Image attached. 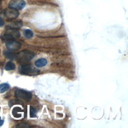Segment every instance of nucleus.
Here are the masks:
<instances>
[{"label":"nucleus","mask_w":128,"mask_h":128,"mask_svg":"<svg viewBox=\"0 0 128 128\" xmlns=\"http://www.w3.org/2000/svg\"><path fill=\"white\" fill-rule=\"evenodd\" d=\"M24 34L25 36V37H26L28 38H30L32 37L34 34L32 30L29 29H26L24 31Z\"/></svg>","instance_id":"nucleus-15"},{"label":"nucleus","mask_w":128,"mask_h":128,"mask_svg":"<svg viewBox=\"0 0 128 128\" xmlns=\"http://www.w3.org/2000/svg\"><path fill=\"white\" fill-rule=\"evenodd\" d=\"M4 20L0 17V26H2L4 25Z\"/></svg>","instance_id":"nucleus-18"},{"label":"nucleus","mask_w":128,"mask_h":128,"mask_svg":"<svg viewBox=\"0 0 128 128\" xmlns=\"http://www.w3.org/2000/svg\"><path fill=\"white\" fill-rule=\"evenodd\" d=\"M25 5L26 3L23 0H12L8 4V7L20 10H22Z\"/></svg>","instance_id":"nucleus-6"},{"label":"nucleus","mask_w":128,"mask_h":128,"mask_svg":"<svg viewBox=\"0 0 128 128\" xmlns=\"http://www.w3.org/2000/svg\"><path fill=\"white\" fill-rule=\"evenodd\" d=\"M4 56L8 58L10 60L16 59V54L10 51H4Z\"/></svg>","instance_id":"nucleus-11"},{"label":"nucleus","mask_w":128,"mask_h":128,"mask_svg":"<svg viewBox=\"0 0 128 128\" xmlns=\"http://www.w3.org/2000/svg\"><path fill=\"white\" fill-rule=\"evenodd\" d=\"M22 26V21L15 20V21H12L10 22L8 26L17 30L18 28H20Z\"/></svg>","instance_id":"nucleus-9"},{"label":"nucleus","mask_w":128,"mask_h":128,"mask_svg":"<svg viewBox=\"0 0 128 128\" xmlns=\"http://www.w3.org/2000/svg\"><path fill=\"white\" fill-rule=\"evenodd\" d=\"M14 96L18 98H20L28 101L32 98V94L24 90L18 88L14 92Z\"/></svg>","instance_id":"nucleus-4"},{"label":"nucleus","mask_w":128,"mask_h":128,"mask_svg":"<svg viewBox=\"0 0 128 128\" xmlns=\"http://www.w3.org/2000/svg\"><path fill=\"white\" fill-rule=\"evenodd\" d=\"M4 121L3 120L1 119V118L0 117V126H2V124H4Z\"/></svg>","instance_id":"nucleus-19"},{"label":"nucleus","mask_w":128,"mask_h":128,"mask_svg":"<svg viewBox=\"0 0 128 128\" xmlns=\"http://www.w3.org/2000/svg\"><path fill=\"white\" fill-rule=\"evenodd\" d=\"M4 12L5 16H6L7 18L10 20L14 19L18 17L19 15L18 10L9 7L8 8L5 9Z\"/></svg>","instance_id":"nucleus-5"},{"label":"nucleus","mask_w":128,"mask_h":128,"mask_svg":"<svg viewBox=\"0 0 128 128\" xmlns=\"http://www.w3.org/2000/svg\"><path fill=\"white\" fill-rule=\"evenodd\" d=\"M6 42V48L10 50H16L22 46V44L15 40L7 41Z\"/></svg>","instance_id":"nucleus-7"},{"label":"nucleus","mask_w":128,"mask_h":128,"mask_svg":"<svg viewBox=\"0 0 128 128\" xmlns=\"http://www.w3.org/2000/svg\"><path fill=\"white\" fill-rule=\"evenodd\" d=\"M7 27L6 32L1 36V38L3 41L6 42L8 40H16L20 37V34L18 30L9 26Z\"/></svg>","instance_id":"nucleus-2"},{"label":"nucleus","mask_w":128,"mask_h":128,"mask_svg":"<svg viewBox=\"0 0 128 128\" xmlns=\"http://www.w3.org/2000/svg\"><path fill=\"white\" fill-rule=\"evenodd\" d=\"M18 72L22 74L30 76L38 75L40 72L38 69L28 64H22L20 65L18 67Z\"/></svg>","instance_id":"nucleus-1"},{"label":"nucleus","mask_w":128,"mask_h":128,"mask_svg":"<svg viewBox=\"0 0 128 128\" xmlns=\"http://www.w3.org/2000/svg\"><path fill=\"white\" fill-rule=\"evenodd\" d=\"M10 88V86L7 83L0 84V94H2L7 91Z\"/></svg>","instance_id":"nucleus-12"},{"label":"nucleus","mask_w":128,"mask_h":128,"mask_svg":"<svg viewBox=\"0 0 128 128\" xmlns=\"http://www.w3.org/2000/svg\"><path fill=\"white\" fill-rule=\"evenodd\" d=\"M24 109L20 106H15L12 110V114L16 118H21L24 116Z\"/></svg>","instance_id":"nucleus-8"},{"label":"nucleus","mask_w":128,"mask_h":128,"mask_svg":"<svg viewBox=\"0 0 128 128\" xmlns=\"http://www.w3.org/2000/svg\"><path fill=\"white\" fill-rule=\"evenodd\" d=\"M16 128H28L29 127L28 125L26 123H24V122H21L20 123L18 124L16 126Z\"/></svg>","instance_id":"nucleus-17"},{"label":"nucleus","mask_w":128,"mask_h":128,"mask_svg":"<svg viewBox=\"0 0 128 128\" xmlns=\"http://www.w3.org/2000/svg\"><path fill=\"white\" fill-rule=\"evenodd\" d=\"M33 52L30 50H23L16 54V59L20 63H25L30 61L34 57Z\"/></svg>","instance_id":"nucleus-3"},{"label":"nucleus","mask_w":128,"mask_h":128,"mask_svg":"<svg viewBox=\"0 0 128 128\" xmlns=\"http://www.w3.org/2000/svg\"><path fill=\"white\" fill-rule=\"evenodd\" d=\"M35 65L38 68H42L46 66L47 64V60L46 59L42 58L38 59L34 62Z\"/></svg>","instance_id":"nucleus-10"},{"label":"nucleus","mask_w":128,"mask_h":128,"mask_svg":"<svg viewBox=\"0 0 128 128\" xmlns=\"http://www.w3.org/2000/svg\"><path fill=\"white\" fill-rule=\"evenodd\" d=\"M2 4V0H0V6Z\"/></svg>","instance_id":"nucleus-20"},{"label":"nucleus","mask_w":128,"mask_h":128,"mask_svg":"<svg viewBox=\"0 0 128 128\" xmlns=\"http://www.w3.org/2000/svg\"><path fill=\"white\" fill-rule=\"evenodd\" d=\"M16 68L15 64L12 62H8L5 65L4 68L6 70H14Z\"/></svg>","instance_id":"nucleus-13"},{"label":"nucleus","mask_w":128,"mask_h":128,"mask_svg":"<svg viewBox=\"0 0 128 128\" xmlns=\"http://www.w3.org/2000/svg\"><path fill=\"white\" fill-rule=\"evenodd\" d=\"M24 104L23 102L20 100H10L9 102H8V105L10 107L14 105H16V104H18V105H22Z\"/></svg>","instance_id":"nucleus-14"},{"label":"nucleus","mask_w":128,"mask_h":128,"mask_svg":"<svg viewBox=\"0 0 128 128\" xmlns=\"http://www.w3.org/2000/svg\"><path fill=\"white\" fill-rule=\"evenodd\" d=\"M29 114L30 118H35L36 116V110L32 107L30 106L29 108Z\"/></svg>","instance_id":"nucleus-16"}]
</instances>
